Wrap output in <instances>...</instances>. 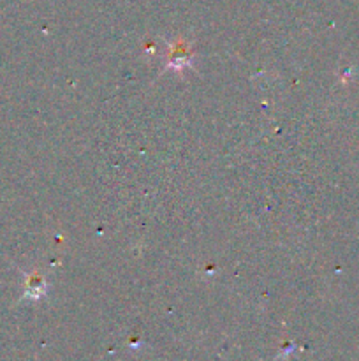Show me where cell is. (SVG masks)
<instances>
[{
    "instance_id": "cell-1",
    "label": "cell",
    "mask_w": 359,
    "mask_h": 361,
    "mask_svg": "<svg viewBox=\"0 0 359 361\" xmlns=\"http://www.w3.org/2000/svg\"><path fill=\"white\" fill-rule=\"evenodd\" d=\"M46 291V284L43 279H39L37 275L28 277L27 279V288H25V298L37 299L44 295Z\"/></svg>"
}]
</instances>
